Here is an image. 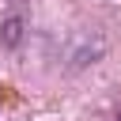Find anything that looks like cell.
<instances>
[{
  "instance_id": "cell-1",
  "label": "cell",
  "mask_w": 121,
  "mask_h": 121,
  "mask_svg": "<svg viewBox=\"0 0 121 121\" xmlns=\"http://www.w3.org/2000/svg\"><path fill=\"white\" fill-rule=\"evenodd\" d=\"M0 38H4V45H19V38H23V19H8Z\"/></svg>"
}]
</instances>
